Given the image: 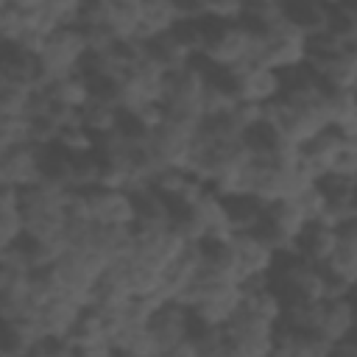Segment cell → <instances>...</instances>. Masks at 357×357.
<instances>
[{"label": "cell", "mask_w": 357, "mask_h": 357, "mask_svg": "<svg viewBox=\"0 0 357 357\" xmlns=\"http://www.w3.org/2000/svg\"><path fill=\"white\" fill-rule=\"evenodd\" d=\"M112 349L114 354H123V357H159L153 337L148 332V324H137L126 318L112 332Z\"/></svg>", "instance_id": "obj_22"}, {"label": "cell", "mask_w": 357, "mask_h": 357, "mask_svg": "<svg viewBox=\"0 0 357 357\" xmlns=\"http://www.w3.org/2000/svg\"><path fill=\"white\" fill-rule=\"evenodd\" d=\"M307 59H310V36L293 28L287 20H282L279 25L268 31H257L254 61L284 73V70L307 64Z\"/></svg>", "instance_id": "obj_3"}, {"label": "cell", "mask_w": 357, "mask_h": 357, "mask_svg": "<svg viewBox=\"0 0 357 357\" xmlns=\"http://www.w3.org/2000/svg\"><path fill=\"white\" fill-rule=\"evenodd\" d=\"M198 126H201V120H190V117H178V114L167 112V120L156 131L148 134V145H151L153 159L162 167H167V165L184 167L190 148H192V139L198 134Z\"/></svg>", "instance_id": "obj_7"}, {"label": "cell", "mask_w": 357, "mask_h": 357, "mask_svg": "<svg viewBox=\"0 0 357 357\" xmlns=\"http://www.w3.org/2000/svg\"><path fill=\"white\" fill-rule=\"evenodd\" d=\"M145 59H151L165 73L184 70L187 64L195 61V56L178 42V36L173 31L170 33H162V36H153V39H145Z\"/></svg>", "instance_id": "obj_23"}, {"label": "cell", "mask_w": 357, "mask_h": 357, "mask_svg": "<svg viewBox=\"0 0 357 357\" xmlns=\"http://www.w3.org/2000/svg\"><path fill=\"white\" fill-rule=\"evenodd\" d=\"M45 8H47V14H50L59 25H78L84 0H47Z\"/></svg>", "instance_id": "obj_40"}, {"label": "cell", "mask_w": 357, "mask_h": 357, "mask_svg": "<svg viewBox=\"0 0 357 357\" xmlns=\"http://www.w3.org/2000/svg\"><path fill=\"white\" fill-rule=\"evenodd\" d=\"M81 312H84V304H78L70 296H56L53 301H47L36 312V324H39L42 337L45 335H50V337H67Z\"/></svg>", "instance_id": "obj_19"}, {"label": "cell", "mask_w": 357, "mask_h": 357, "mask_svg": "<svg viewBox=\"0 0 357 357\" xmlns=\"http://www.w3.org/2000/svg\"><path fill=\"white\" fill-rule=\"evenodd\" d=\"M56 145L64 148V151L73 153V156H84V153H95V151H98V137H95L89 128H84L81 120H78V123L61 128Z\"/></svg>", "instance_id": "obj_34"}, {"label": "cell", "mask_w": 357, "mask_h": 357, "mask_svg": "<svg viewBox=\"0 0 357 357\" xmlns=\"http://www.w3.org/2000/svg\"><path fill=\"white\" fill-rule=\"evenodd\" d=\"M176 6V14H178V22L184 20H204L206 11H204V0H173Z\"/></svg>", "instance_id": "obj_41"}, {"label": "cell", "mask_w": 357, "mask_h": 357, "mask_svg": "<svg viewBox=\"0 0 357 357\" xmlns=\"http://www.w3.org/2000/svg\"><path fill=\"white\" fill-rule=\"evenodd\" d=\"M340 237H343V240H349L351 245H357V215L340 223Z\"/></svg>", "instance_id": "obj_43"}, {"label": "cell", "mask_w": 357, "mask_h": 357, "mask_svg": "<svg viewBox=\"0 0 357 357\" xmlns=\"http://www.w3.org/2000/svg\"><path fill=\"white\" fill-rule=\"evenodd\" d=\"M103 178V159L100 153H84V156H73V190H95L100 187Z\"/></svg>", "instance_id": "obj_32"}, {"label": "cell", "mask_w": 357, "mask_h": 357, "mask_svg": "<svg viewBox=\"0 0 357 357\" xmlns=\"http://www.w3.org/2000/svg\"><path fill=\"white\" fill-rule=\"evenodd\" d=\"M25 237L22 195L14 187H0V248H11Z\"/></svg>", "instance_id": "obj_24"}, {"label": "cell", "mask_w": 357, "mask_h": 357, "mask_svg": "<svg viewBox=\"0 0 357 357\" xmlns=\"http://www.w3.org/2000/svg\"><path fill=\"white\" fill-rule=\"evenodd\" d=\"M204 95H206V70L201 59H195L184 70H176L167 75L165 109L178 117L204 120Z\"/></svg>", "instance_id": "obj_6"}, {"label": "cell", "mask_w": 357, "mask_h": 357, "mask_svg": "<svg viewBox=\"0 0 357 357\" xmlns=\"http://www.w3.org/2000/svg\"><path fill=\"white\" fill-rule=\"evenodd\" d=\"M42 181V148L28 142L0 151V187L28 190Z\"/></svg>", "instance_id": "obj_13"}, {"label": "cell", "mask_w": 357, "mask_h": 357, "mask_svg": "<svg viewBox=\"0 0 357 357\" xmlns=\"http://www.w3.org/2000/svg\"><path fill=\"white\" fill-rule=\"evenodd\" d=\"M126 112H131V117L151 134V131H156L165 120H167V109H165V103H139V106H131V109H126Z\"/></svg>", "instance_id": "obj_39"}, {"label": "cell", "mask_w": 357, "mask_h": 357, "mask_svg": "<svg viewBox=\"0 0 357 357\" xmlns=\"http://www.w3.org/2000/svg\"><path fill=\"white\" fill-rule=\"evenodd\" d=\"M39 337H42V332H39L36 315L28 321H3L0 357H31Z\"/></svg>", "instance_id": "obj_25"}, {"label": "cell", "mask_w": 357, "mask_h": 357, "mask_svg": "<svg viewBox=\"0 0 357 357\" xmlns=\"http://www.w3.org/2000/svg\"><path fill=\"white\" fill-rule=\"evenodd\" d=\"M349 89H354V92H357V64H354V73H351V84H349Z\"/></svg>", "instance_id": "obj_44"}, {"label": "cell", "mask_w": 357, "mask_h": 357, "mask_svg": "<svg viewBox=\"0 0 357 357\" xmlns=\"http://www.w3.org/2000/svg\"><path fill=\"white\" fill-rule=\"evenodd\" d=\"M103 25L117 39H139V0H106V20Z\"/></svg>", "instance_id": "obj_26"}, {"label": "cell", "mask_w": 357, "mask_h": 357, "mask_svg": "<svg viewBox=\"0 0 357 357\" xmlns=\"http://www.w3.org/2000/svg\"><path fill=\"white\" fill-rule=\"evenodd\" d=\"M134 195V206H137V231H159V229H170L173 223V204L156 192L153 187H142Z\"/></svg>", "instance_id": "obj_18"}, {"label": "cell", "mask_w": 357, "mask_h": 357, "mask_svg": "<svg viewBox=\"0 0 357 357\" xmlns=\"http://www.w3.org/2000/svg\"><path fill=\"white\" fill-rule=\"evenodd\" d=\"M231 75H234L237 95H240V100H245V103L268 106L271 100L282 98L284 78H282V73L273 70V67H265V64H259V61H245V64L234 67Z\"/></svg>", "instance_id": "obj_10"}, {"label": "cell", "mask_w": 357, "mask_h": 357, "mask_svg": "<svg viewBox=\"0 0 357 357\" xmlns=\"http://www.w3.org/2000/svg\"><path fill=\"white\" fill-rule=\"evenodd\" d=\"M321 315H324V298H321V301L298 298V301H284V318H282V321H287V324L296 326V329L318 332Z\"/></svg>", "instance_id": "obj_33"}, {"label": "cell", "mask_w": 357, "mask_h": 357, "mask_svg": "<svg viewBox=\"0 0 357 357\" xmlns=\"http://www.w3.org/2000/svg\"><path fill=\"white\" fill-rule=\"evenodd\" d=\"M354 329H357V304H354V298L351 296L324 298V315H321V324H318V335H324L335 349V343L349 337Z\"/></svg>", "instance_id": "obj_17"}, {"label": "cell", "mask_w": 357, "mask_h": 357, "mask_svg": "<svg viewBox=\"0 0 357 357\" xmlns=\"http://www.w3.org/2000/svg\"><path fill=\"white\" fill-rule=\"evenodd\" d=\"M351 50H354V56H357V42H351Z\"/></svg>", "instance_id": "obj_45"}, {"label": "cell", "mask_w": 357, "mask_h": 357, "mask_svg": "<svg viewBox=\"0 0 357 357\" xmlns=\"http://www.w3.org/2000/svg\"><path fill=\"white\" fill-rule=\"evenodd\" d=\"M282 11H284V20L301 33H307L310 39L324 33L332 20V8L324 6L321 0H282Z\"/></svg>", "instance_id": "obj_21"}, {"label": "cell", "mask_w": 357, "mask_h": 357, "mask_svg": "<svg viewBox=\"0 0 357 357\" xmlns=\"http://www.w3.org/2000/svg\"><path fill=\"white\" fill-rule=\"evenodd\" d=\"M231 254H234V273L237 282H257V279H271L279 254L254 231H234L231 234Z\"/></svg>", "instance_id": "obj_8"}, {"label": "cell", "mask_w": 357, "mask_h": 357, "mask_svg": "<svg viewBox=\"0 0 357 357\" xmlns=\"http://www.w3.org/2000/svg\"><path fill=\"white\" fill-rule=\"evenodd\" d=\"M120 117H123L120 106H112V103H103V100H95V98L81 109V126L89 128L95 137L114 134L120 128Z\"/></svg>", "instance_id": "obj_29"}, {"label": "cell", "mask_w": 357, "mask_h": 357, "mask_svg": "<svg viewBox=\"0 0 357 357\" xmlns=\"http://www.w3.org/2000/svg\"><path fill=\"white\" fill-rule=\"evenodd\" d=\"M226 206L234 231H254L265 218V204L257 201L254 195H231L226 198Z\"/></svg>", "instance_id": "obj_30"}, {"label": "cell", "mask_w": 357, "mask_h": 357, "mask_svg": "<svg viewBox=\"0 0 357 357\" xmlns=\"http://www.w3.org/2000/svg\"><path fill=\"white\" fill-rule=\"evenodd\" d=\"M245 3H268V0H245Z\"/></svg>", "instance_id": "obj_46"}, {"label": "cell", "mask_w": 357, "mask_h": 357, "mask_svg": "<svg viewBox=\"0 0 357 357\" xmlns=\"http://www.w3.org/2000/svg\"><path fill=\"white\" fill-rule=\"evenodd\" d=\"M67 340H70L75 357H109V354H114L109 318L95 307H84V312L78 315Z\"/></svg>", "instance_id": "obj_11"}, {"label": "cell", "mask_w": 357, "mask_h": 357, "mask_svg": "<svg viewBox=\"0 0 357 357\" xmlns=\"http://www.w3.org/2000/svg\"><path fill=\"white\" fill-rule=\"evenodd\" d=\"M47 92L56 103H64L70 109H84L89 100H92V89H89V78L86 73H73V75H64V78H56L47 84Z\"/></svg>", "instance_id": "obj_28"}, {"label": "cell", "mask_w": 357, "mask_h": 357, "mask_svg": "<svg viewBox=\"0 0 357 357\" xmlns=\"http://www.w3.org/2000/svg\"><path fill=\"white\" fill-rule=\"evenodd\" d=\"M167 75L170 73L156 67L151 59L137 61L123 78V109H131L139 103H165Z\"/></svg>", "instance_id": "obj_12"}, {"label": "cell", "mask_w": 357, "mask_h": 357, "mask_svg": "<svg viewBox=\"0 0 357 357\" xmlns=\"http://www.w3.org/2000/svg\"><path fill=\"white\" fill-rule=\"evenodd\" d=\"M204 11L215 22H240L245 14V0H204Z\"/></svg>", "instance_id": "obj_38"}, {"label": "cell", "mask_w": 357, "mask_h": 357, "mask_svg": "<svg viewBox=\"0 0 357 357\" xmlns=\"http://www.w3.org/2000/svg\"><path fill=\"white\" fill-rule=\"evenodd\" d=\"M324 271H326L329 279H337V282L354 287L357 284V245H351L349 240L340 237L337 248L324 262Z\"/></svg>", "instance_id": "obj_31"}, {"label": "cell", "mask_w": 357, "mask_h": 357, "mask_svg": "<svg viewBox=\"0 0 357 357\" xmlns=\"http://www.w3.org/2000/svg\"><path fill=\"white\" fill-rule=\"evenodd\" d=\"M86 56H89V45H86V33H84L81 25H61V28H56L45 39V45L39 50V64H42L45 81L50 84L56 78L81 73Z\"/></svg>", "instance_id": "obj_4"}, {"label": "cell", "mask_w": 357, "mask_h": 357, "mask_svg": "<svg viewBox=\"0 0 357 357\" xmlns=\"http://www.w3.org/2000/svg\"><path fill=\"white\" fill-rule=\"evenodd\" d=\"M190 206L195 209L198 220L204 223V229H206V240H229V237L234 234L231 220H229L226 198L218 195L212 187H206L204 195H201L195 204H190Z\"/></svg>", "instance_id": "obj_20"}, {"label": "cell", "mask_w": 357, "mask_h": 357, "mask_svg": "<svg viewBox=\"0 0 357 357\" xmlns=\"http://www.w3.org/2000/svg\"><path fill=\"white\" fill-rule=\"evenodd\" d=\"M139 14H142L139 39H153V36L170 33L178 25L173 0H139Z\"/></svg>", "instance_id": "obj_27"}, {"label": "cell", "mask_w": 357, "mask_h": 357, "mask_svg": "<svg viewBox=\"0 0 357 357\" xmlns=\"http://www.w3.org/2000/svg\"><path fill=\"white\" fill-rule=\"evenodd\" d=\"M36 89L0 84V117H31V100Z\"/></svg>", "instance_id": "obj_35"}, {"label": "cell", "mask_w": 357, "mask_h": 357, "mask_svg": "<svg viewBox=\"0 0 357 357\" xmlns=\"http://www.w3.org/2000/svg\"><path fill=\"white\" fill-rule=\"evenodd\" d=\"M25 31H28L25 11H20L14 6H3L0 8V36H3V45H20Z\"/></svg>", "instance_id": "obj_37"}, {"label": "cell", "mask_w": 357, "mask_h": 357, "mask_svg": "<svg viewBox=\"0 0 357 357\" xmlns=\"http://www.w3.org/2000/svg\"><path fill=\"white\" fill-rule=\"evenodd\" d=\"M190 329H192V312L181 301H162L148 321V332L153 337L159 357H170L173 349L184 337H190Z\"/></svg>", "instance_id": "obj_9"}, {"label": "cell", "mask_w": 357, "mask_h": 357, "mask_svg": "<svg viewBox=\"0 0 357 357\" xmlns=\"http://www.w3.org/2000/svg\"><path fill=\"white\" fill-rule=\"evenodd\" d=\"M86 204H89L92 220L100 226H134L137 223V206L128 190L95 187V190H86Z\"/></svg>", "instance_id": "obj_14"}, {"label": "cell", "mask_w": 357, "mask_h": 357, "mask_svg": "<svg viewBox=\"0 0 357 357\" xmlns=\"http://www.w3.org/2000/svg\"><path fill=\"white\" fill-rule=\"evenodd\" d=\"M45 3L47 0H3V6H14L20 11H39V8H45Z\"/></svg>", "instance_id": "obj_42"}, {"label": "cell", "mask_w": 357, "mask_h": 357, "mask_svg": "<svg viewBox=\"0 0 357 357\" xmlns=\"http://www.w3.org/2000/svg\"><path fill=\"white\" fill-rule=\"evenodd\" d=\"M337 243H340L337 226H332L326 220H310L296 240V257L315 262V265H324L329 259V254L337 248Z\"/></svg>", "instance_id": "obj_16"}, {"label": "cell", "mask_w": 357, "mask_h": 357, "mask_svg": "<svg viewBox=\"0 0 357 357\" xmlns=\"http://www.w3.org/2000/svg\"><path fill=\"white\" fill-rule=\"evenodd\" d=\"M106 268H109V259L103 254H98L95 248H67L59 257V262L53 265V273H56L64 296L89 307L92 293H95L100 276L106 273Z\"/></svg>", "instance_id": "obj_1"}, {"label": "cell", "mask_w": 357, "mask_h": 357, "mask_svg": "<svg viewBox=\"0 0 357 357\" xmlns=\"http://www.w3.org/2000/svg\"><path fill=\"white\" fill-rule=\"evenodd\" d=\"M254 47H257V31L248 22H215L209 25V39L206 47L198 59H204L212 67L234 70L245 61H254Z\"/></svg>", "instance_id": "obj_2"}, {"label": "cell", "mask_w": 357, "mask_h": 357, "mask_svg": "<svg viewBox=\"0 0 357 357\" xmlns=\"http://www.w3.org/2000/svg\"><path fill=\"white\" fill-rule=\"evenodd\" d=\"M229 337V351L231 357H268L273 354V340H276V324L240 307L237 315L223 326Z\"/></svg>", "instance_id": "obj_5"}, {"label": "cell", "mask_w": 357, "mask_h": 357, "mask_svg": "<svg viewBox=\"0 0 357 357\" xmlns=\"http://www.w3.org/2000/svg\"><path fill=\"white\" fill-rule=\"evenodd\" d=\"M0 84L8 86H22V89H42L47 86L39 56L17 47V45H6L3 59H0Z\"/></svg>", "instance_id": "obj_15"}, {"label": "cell", "mask_w": 357, "mask_h": 357, "mask_svg": "<svg viewBox=\"0 0 357 357\" xmlns=\"http://www.w3.org/2000/svg\"><path fill=\"white\" fill-rule=\"evenodd\" d=\"M33 117H0V151L31 142Z\"/></svg>", "instance_id": "obj_36"}]
</instances>
